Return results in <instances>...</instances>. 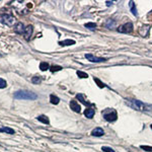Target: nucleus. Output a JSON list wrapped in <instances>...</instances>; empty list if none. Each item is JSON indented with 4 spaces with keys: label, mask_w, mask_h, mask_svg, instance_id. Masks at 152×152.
I'll return each instance as SVG.
<instances>
[{
    "label": "nucleus",
    "mask_w": 152,
    "mask_h": 152,
    "mask_svg": "<svg viewBox=\"0 0 152 152\" xmlns=\"http://www.w3.org/2000/svg\"><path fill=\"white\" fill-rule=\"evenodd\" d=\"M127 104H128L129 107H131L132 109L137 110V111H151L150 105L143 104L140 100H136V99L127 100Z\"/></svg>",
    "instance_id": "1"
},
{
    "label": "nucleus",
    "mask_w": 152,
    "mask_h": 152,
    "mask_svg": "<svg viewBox=\"0 0 152 152\" xmlns=\"http://www.w3.org/2000/svg\"><path fill=\"white\" fill-rule=\"evenodd\" d=\"M14 99H28V100H34L38 99V95L28 90H18L14 94Z\"/></svg>",
    "instance_id": "2"
},
{
    "label": "nucleus",
    "mask_w": 152,
    "mask_h": 152,
    "mask_svg": "<svg viewBox=\"0 0 152 152\" xmlns=\"http://www.w3.org/2000/svg\"><path fill=\"white\" fill-rule=\"evenodd\" d=\"M0 23L5 24V26H13L14 23H15V18L14 16H12L11 14L9 13H3L0 14Z\"/></svg>",
    "instance_id": "3"
},
{
    "label": "nucleus",
    "mask_w": 152,
    "mask_h": 152,
    "mask_svg": "<svg viewBox=\"0 0 152 152\" xmlns=\"http://www.w3.org/2000/svg\"><path fill=\"white\" fill-rule=\"evenodd\" d=\"M102 116L107 122H114L117 120V112L113 109H107L102 112Z\"/></svg>",
    "instance_id": "4"
},
{
    "label": "nucleus",
    "mask_w": 152,
    "mask_h": 152,
    "mask_svg": "<svg viewBox=\"0 0 152 152\" xmlns=\"http://www.w3.org/2000/svg\"><path fill=\"white\" fill-rule=\"evenodd\" d=\"M118 31H121V33H124V34H129L133 31V24H132V23H125L123 26H120V28H118Z\"/></svg>",
    "instance_id": "5"
},
{
    "label": "nucleus",
    "mask_w": 152,
    "mask_h": 152,
    "mask_svg": "<svg viewBox=\"0 0 152 152\" xmlns=\"http://www.w3.org/2000/svg\"><path fill=\"white\" fill-rule=\"evenodd\" d=\"M85 58H86L88 61H90V62H94V63H99V62H104V61H105L104 58L95 57V56H94L92 54H86V55H85Z\"/></svg>",
    "instance_id": "6"
},
{
    "label": "nucleus",
    "mask_w": 152,
    "mask_h": 152,
    "mask_svg": "<svg viewBox=\"0 0 152 152\" xmlns=\"http://www.w3.org/2000/svg\"><path fill=\"white\" fill-rule=\"evenodd\" d=\"M33 31H34V28H33V26H31V24L26 26V29H24L23 37H24V39H26V41L31 40V35H33Z\"/></svg>",
    "instance_id": "7"
},
{
    "label": "nucleus",
    "mask_w": 152,
    "mask_h": 152,
    "mask_svg": "<svg viewBox=\"0 0 152 152\" xmlns=\"http://www.w3.org/2000/svg\"><path fill=\"white\" fill-rule=\"evenodd\" d=\"M14 31H15L16 34H18V35H20V34H23L24 33V29H26V28H24V24L23 23H18L14 26Z\"/></svg>",
    "instance_id": "8"
},
{
    "label": "nucleus",
    "mask_w": 152,
    "mask_h": 152,
    "mask_svg": "<svg viewBox=\"0 0 152 152\" xmlns=\"http://www.w3.org/2000/svg\"><path fill=\"white\" fill-rule=\"evenodd\" d=\"M70 107L72 111H74L75 113H80L81 111V107H80L79 104H78L76 100H71L70 102Z\"/></svg>",
    "instance_id": "9"
},
{
    "label": "nucleus",
    "mask_w": 152,
    "mask_h": 152,
    "mask_svg": "<svg viewBox=\"0 0 152 152\" xmlns=\"http://www.w3.org/2000/svg\"><path fill=\"white\" fill-rule=\"evenodd\" d=\"M104 134V131L102 128H99V127L94 129V130H92V132H91L92 136H95V137H100V136H102Z\"/></svg>",
    "instance_id": "10"
},
{
    "label": "nucleus",
    "mask_w": 152,
    "mask_h": 152,
    "mask_svg": "<svg viewBox=\"0 0 152 152\" xmlns=\"http://www.w3.org/2000/svg\"><path fill=\"white\" fill-rule=\"evenodd\" d=\"M94 114H95V111L92 107H89V109H86L85 110V112H84V115H85V117L88 118V119H92L94 116Z\"/></svg>",
    "instance_id": "11"
},
{
    "label": "nucleus",
    "mask_w": 152,
    "mask_h": 152,
    "mask_svg": "<svg viewBox=\"0 0 152 152\" xmlns=\"http://www.w3.org/2000/svg\"><path fill=\"white\" fill-rule=\"evenodd\" d=\"M0 133H6V134L13 135V134H15V132H14L13 129L8 128V127H2V128H0Z\"/></svg>",
    "instance_id": "12"
},
{
    "label": "nucleus",
    "mask_w": 152,
    "mask_h": 152,
    "mask_svg": "<svg viewBox=\"0 0 152 152\" xmlns=\"http://www.w3.org/2000/svg\"><path fill=\"white\" fill-rule=\"evenodd\" d=\"M37 119H38V121H40V122H42V123H44V124H47V125L50 124V121H49L48 117L44 116V115H41V116L37 117Z\"/></svg>",
    "instance_id": "13"
},
{
    "label": "nucleus",
    "mask_w": 152,
    "mask_h": 152,
    "mask_svg": "<svg viewBox=\"0 0 152 152\" xmlns=\"http://www.w3.org/2000/svg\"><path fill=\"white\" fill-rule=\"evenodd\" d=\"M50 102H51V104H58L59 102H60V99H59L58 96H56V95L51 94L50 95Z\"/></svg>",
    "instance_id": "14"
},
{
    "label": "nucleus",
    "mask_w": 152,
    "mask_h": 152,
    "mask_svg": "<svg viewBox=\"0 0 152 152\" xmlns=\"http://www.w3.org/2000/svg\"><path fill=\"white\" fill-rule=\"evenodd\" d=\"M59 44H60L61 46H71V45H74L75 41H73V40H65V41L60 42Z\"/></svg>",
    "instance_id": "15"
},
{
    "label": "nucleus",
    "mask_w": 152,
    "mask_h": 152,
    "mask_svg": "<svg viewBox=\"0 0 152 152\" xmlns=\"http://www.w3.org/2000/svg\"><path fill=\"white\" fill-rule=\"evenodd\" d=\"M129 6H130V9H131L132 13H133L134 15H137V9H136V6H135V4H134V1H130Z\"/></svg>",
    "instance_id": "16"
},
{
    "label": "nucleus",
    "mask_w": 152,
    "mask_h": 152,
    "mask_svg": "<svg viewBox=\"0 0 152 152\" xmlns=\"http://www.w3.org/2000/svg\"><path fill=\"white\" fill-rule=\"evenodd\" d=\"M49 68H50V66H49L47 62H42L40 64V69L42 71H46V70H48Z\"/></svg>",
    "instance_id": "17"
},
{
    "label": "nucleus",
    "mask_w": 152,
    "mask_h": 152,
    "mask_svg": "<svg viewBox=\"0 0 152 152\" xmlns=\"http://www.w3.org/2000/svg\"><path fill=\"white\" fill-rule=\"evenodd\" d=\"M41 81H42V78L40 76H35V77L31 78V82L34 84H39V83H41Z\"/></svg>",
    "instance_id": "18"
},
{
    "label": "nucleus",
    "mask_w": 152,
    "mask_h": 152,
    "mask_svg": "<svg viewBox=\"0 0 152 152\" xmlns=\"http://www.w3.org/2000/svg\"><path fill=\"white\" fill-rule=\"evenodd\" d=\"M76 99H79L83 104H88V102H86V100H85L84 99H83V95H82L81 94H78L77 95H76Z\"/></svg>",
    "instance_id": "19"
},
{
    "label": "nucleus",
    "mask_w": 152,
    "mask_h": 152,
    "mask_svg": "<svg viewBox=\"0 0 152 152\" xmlns=\"http://www.w3.org/2000/svg\"><path fill=\"white\" fill-rule=\"evenodd\" d=\"M76 74L79 76V78H88V74H86L85 72H83V71H77Z\"/></svg>",
    "instance_id": "20"
},
{
    "label": "nucleus",
    "mask_w": 152,
    "mask_h": 152,
    "mask_svg": "<svg viewBox=\"0 0 152 152\" xmlns=\"http://www.w3.org/2000/svg\"><path fill=\"white\" fill-rule=\"evenodd\" d=\"M85 28H87L89 29H94L96 28V24L94 23H85Z\"/></svg>",
    "instance_id": "21"
},
{
    "label": "nucleus",
    "mask_w": 152,
    "mask_h": 152,
    "mask_svg": "<svg viewBox=\"0 0 152 152\" xmlns=\"http://www.w3.org/2000/svg\"><path fill=\"white\" fill-rule=\"evenodd\" d=\"M94 81L97 83V85H99V87H100V88H104V87H105V84L104 83H102L100 80L99 79V78H96V77H94Z\"/></svg>",
    "instance_id": "22"
},
{
    "label": "nucleus",
    "mask_w": 152,
    "mask_h": 152,
    "mask_svg": "<svg viewBox=\"0 0 152 152\" xmlns=\"http://www.w3.org/2000/svg\"><path fill=\"white\" fill-rule=\"evenodd\" d=\"M102 150L104 152H116L113 148H111V147H107V146H102Z\"/></svg>",
    "instance_id": "23"
},
{
    "label": "nucleus",
    "mask_w": 152,
    "mask_h": 152,
    "mask_svg": "<svg viewBox=\"0 0 152 152\" xmlns=\"http://www.w3.org/2000/svg\"><path fill=\"white\" fill-rule=\"evenodd\" d=\"M7 86V82L3 78H0V88H5Z\"/></svg>",
    "instance_id": "24"
},
{
    "label": "nucleus",
    "mask_w": 152,
    "mask_h": 152,
    "mask_svg": "<svg viewBox=\"0 0 152 152\" xmlns=\"http://www.w3.org/2000/svg\"><path fill=\"white\" fill-rule=\"evenodd\" d=\"M61 69H62L61 66H52V67L50 68V70L52 71V72H57V71H60Z\"/></svg>",
    "instance_id": "25"
},
{
    "label": "nucleus",
    "mask_w": 152,
    "mask_h": 152,
    "mask_svg": "<svg viewBox=\"0 0 152 152\" xmlns=\"http://www.w3.org/2000/svg\"><path fill=\"white\" fill-rule=\"evenodd\" d=\"M141 149L145 151H148V152H151L152 151V147L151 146H146V145H141Z\"/></svg>",
    "instance_id": "26"
},
{
    "label": "nucleus",
    "mask_w": 152,
    "mask_h": 152,
    "mask_svg": "<svg viewBox=\"0 0 152 152\" xmlns=\"http://www.w3.org/2000/svg\"><path fill=\"white\" fill-rule=\"evenodd\" d=\"M112 4H113V2H111V1H107V6H111Z\"/></svg>",
    "instance_id": "27"
},
{
    "label": "nucleus",
    "mask_w": 152,
    "mask_h": 152,
    "mask_svg": "<svg viewBox=\"0 0 152 152\" xmlns=\"http://www.w3.org/2000/svg\"><path fill=\"white\" fill-rule=\"evenodd\" d=\"M151 129H152V125H151Z\"/></svg>",
    "instance_id": "28"
}]
</instances>
